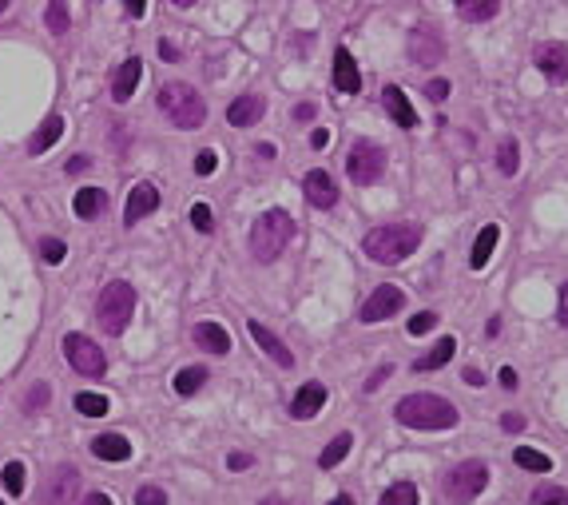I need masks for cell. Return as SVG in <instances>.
Here are the masks:
<instances>
[{
  "mask_svg": "<svg viewBox=\"0 0 568 505\" xmlns=\"http://www.w3.org/2000/svg\"><path fill=\"white\" fill-rule=\"evenodd\" d=\"M195 343L203 346V351H211V354H227V351H231V335H227L219 323H199L195 327Z\"/></svg>",
  "mask_w": 568,
  "mask_h": 505,
  "instance_id": "d4e9b609",
  "label": "cell"
},
{
  "mask_svg": "<svg viewBox=\"0 0 568 505\" xmlns=\"http://www.w3.org/2000/svg\"><path fill=\"white\" fill-rule=\"evenodd\" d=\"M132 315H135V287L124 279H112L96 299V318L104 327V335H112V338L124 335Z\"/></svg>",
  "mask_w": 568,
  "mask_h": 505,
  "instance_id": "5b68a950",
  "label": "cell"
},
{
  "mask_svg": "<svg viewBox=\"0 0 568 505\" xmlns=\"http://www.w3.org/2000/svg\"><path fill=\"white\" fill-rule=\"evenodd\" d=\"M124 8H127V16H132V21H140V16L148 13V0H124Z\"/></svg>",
  "mask_w": 568,
  "mask_h": 505,
  "instance_id": "c3c4849f",
  "label": "cell"
},
{
  "mask_svg": "<svg viewBox=\"0 0 568 505\" xmlns=\"http://www.w3.org/2000/svg\"><path fill=\"white\" fill-rule=\"evenodd\" d=\"M259 505H290V501H287V498H262Z\"/></svg>",
  "mask_w": 568,
  "mask_h": 505,
  "instance_id": "680465c9",
  "label": "cell"
},
{
  "mask_svg": "<svg viewBox=\"0 0 568 505\" xmlns=\"http://www.w3.org/2000/svg\"><path fill=\"white\" fill-rule=\"evenodd\" d=\"M290 239H295V219H290V211L271 207V211H262L251 227V255L259 263H274L287 251Z\"/></svg>",
  "mask_w": 568,
  "mask_h": 505,
  "instance_id": "277c9868",
  "label": "cell"
},
{
  "mask_svg": "<svg viewBox=\"0 0 568 505\" xmlns=\"http://www.w3.org/2000/svg\"><path fill=\"white\" fill-rule=\"evenodd\" d=\"M378 505H417V485L414 482H393L390 490L378 498Z\"/></svg>",
  "mask_w": 568,
  "mask_h": 505,
  "instance_id": "1f68e13d",
  "label": "cell"
},
{
  "mask_svg": "<svg viewBox=\"0 0 568 505\" xmlns=\"http://www.w3.org/2000/svg\"><path fill=\"white\" fill-rule=\"evenodd\" d=\"M295 116L302 119V124H306V119H314V104H298V108H295Z\"/></svg>",
  "mask_w": 568,
  "mask_h": 505,
  "instance_id": "11a10c76",
  "label": "cell"
},
{
  "mask_svg": "<svg viewBox=\"0 0 568 505\" xmlns=\"http://www.w3.org/2000/svg\"><path fill=\"white\" fill-rule=\"evenodd\" d=\"M393 418L414 430H453L461 422L457 406L449 398H442V394H406L393 406Z\"/></svg>",
  "mask_w": 568,
  "mask_h": 505,
  "instance_id": "6da1fadb",
  "label": "cell"
},
{
  "mask_svg": "<svg viewBox=\"0 0 568 505\" xmlns=\"http://www.w3.org/2000/svg\"><path fill=\"white\" fill-rule=\"evenodd\" d=\"M40 255H44V263H64V255H68V247L60 243V239H40Z\"/></svg>",
  "mask_w": 568,
  "mask_h": 505,
  "instance_id": "74e56055",
  "label": "cell"
},
{
  "mask_svg": "<svg viewBox=\"0 0 568 505\" xmlns=\"http://www.w3.org/2000/svg\"><path fill=\"white\" fill-rule=\"evenodd\" d=\"M561 323L568 327V283L561 287Z\"/></svg>",
  "mask_w": 568,
  "mask_h": 505,
  "instance_id": "9f6ffc18",
  "label": "cell"
},
{
  "mask_svg": "<svg viewBox=\"0 0 568 505\" xmlns=\"http://www.w3.org/2000/svg\"><path fill=\"white\" fill-rule=\"evenodd\" d=\"M457 4V16L469 24H481V21H493L501 8V0H453Z\"/></svg>",
  "mask_w": 568,
  "mask_h": 505,
  "instance_id": "4316f807",
  "label": "cell"
},
{
  "mask_svg": "<svg viewBox=\"0 0 568 505\" xmlns=\"http://www.w3.org/2000/svg\"><path fill=\"white\" fill-rule=\"evenodd\" d=\"M409 57H414V64H421V68H434V64L445 60V40L434 29L421 24V29L409 32Z\"/></svg>",
  "mask_w": 568,
  "mask_h": 505,
  "instance_id": "8fae6325",
  "label": "cell"
},
{
  "mask_svg": "<svg viewBox=\"0 0 568 505\" xmlns=\"http://www.w3.org/2000/svg\"><path fill=\"white\" fill-rule=\"evenodd\" d=\"M302 196H306V204L318 207V211H330L338 204V187H334V179H330L323 168L306 171V179H302Z\"/></svg>",
  "mask_w": 568,
  "mask_h": 505,
  "instance_id": "5bb4252c",
  "label": "cell"
},
{
  "mask_svg": "<svg viewBox=\"0 0 568 505\" xmlns=\"http://www.w3.org/2000/svg\"><path fill=\"white\" fill-rule=\"evenodd\" d=\"M434 327H437V315H434V310H421V315H414V318L406 323L409 335H426V330H434Z\"/></svg>",
  "mask_w": 568,
  "mask_h": 505,
  "instance_id": "f35d334b",
  "label": "cell"
},
{
  "mask_svg": "<svg viewBox=\"0 0 568 505\" xmlns=\"http://www.w3.org/2000/svg\"><path fill=\"white\" fill-rule=\"evenodd\" d=\"M350 446H354V434H338L334 442H330V446L323 449V457H318V466H323V470H334V466L342 462L346 454H350Z\"/></svg>",
  "mask_w": 568,
  "mask_h": 505,
  "instance_id": "4dcf8cb0",
  "label": "cell"
},
{
  "mask_svg": "<svg viewBox=\"0 0 568 505\" xmlns=\"http://www.w3.org/2000/svg\"><path fill=\"white\" fill-rule=\"evenodd\" d=\"M24 406H29V410H44V406H48V387L40 382V387H36L29 398H24Z\"/></svg>",
  "mask_w": 568,
  "mask_h": 505,
  "instance_id": "b9f144b4",
  "label": "cell"
},
{
  "mask_svg": "<svg viewBox=\"0 0 568 505\" xmlns=\"http://www.w3.org/2000/svg\"><path fill=\"white\" fill-rule=\"evenodd\" d=\"M512 457H517V466H521V470H533V474H548V470H553V457H548V454H540V449L517 446V454H512Z\"/></svg>",
  "mask_w": 568,
  "mask_h": 505,
  "instance_id": "f546056e",
  "label": "cell"
},
{
  "mask_svg": "<svg viewBox=\"0 0 568 505\" xmlns=\"http://www.w3.org/2000/svg\"><path fill=\"white\" fill-rule=\"evenodd\" d=\"M330 505H354V498H350V493H338V498L330 501Z\"/></svg>",
  "mask_w": 568,
  "mask_h": 505,
  "instance_id": "6f0895ef",
  "label": "cell"
},
{
  "mask_svg": "<svg viewBox=\"0 0 568 505\" xmlns=\"http://www.w3.org/2000/svg\"><path fill=\"white\" fill-rule=\"evenodd\" d=\"M159 57L176 64V60H179V48H176V44H171V40H159Z\"/></svg>",
  "mask_w": 568,
  "mask_h": 505,
  "instance_id": "f5cc1de1",
  "label": "cell"
},
{
  "mask_svg": "<svg viewBox=\"0 0 568 505\" xmlns=\"http://www.w3.org/2000/svg\"><path fill=\"white\" fill-rule=\"evenodd\" d=\"M485 485H489V466L478 462V457H469V462L453 466V470L445 474L442 490L453 505H469V501H478V493H485Z\"/></svg>",
  "mask_w": 568,
  "mask_h": 505,
  "instance_id": "8992f818",
  "label": "cell"
},
{
  "mask_svg": "<svg viewBox=\"0 0 568 505\" xmlns=\"http://www.w3.org/2000/svg\"><path fill=\"white\" fill-rule=\"evenodd\" d=\"M533 64L545 72L548 80H553V84H564V80H568V44H561V40L537 44V48H533Z\"/></svg>",
  "mask_w": 568,
  "mask_h": 505,
  "instance_id": "30bf717a",
  "label": "cell"
},
{
  "mask_svg": "<svg viewBox=\"0 0 568 505\" xmlns=\"http://www.w3.org/2000/svg\"><path fill=\"white\" fill-rule=\"evenodd\" d=\"M457 354V338H442V343H434V346H429V351L426 354H421L417 358V362H414V370L417 374H429V370H442V366L449 362V358H453Z\"/></svg>",
  "mask_w": 568,
  "mask_h": 505,
  "instance_id": "7402d4cb",
  "label": "cell"
},
{
  "mask_svg": "<svg viewBox=\"0 0 568 505\" xmlns=\"http://www.w3.org/2000/svg\"><path fill=\"white\" fill-rule=\"evenodd\" d=\"M517 168H521V148L512 135H505V140L497 144V171L501 176H517Z\"/></svg>",
  "mask_w": 568,
  "mask_h": 505,
  "instance_id": "f1b7e54d",
  "label": "cell"
},
{
  "mask_svg": "<svg viewBox=\"0 0 568 505\" xmlns=\"http://www.w3.org/2000/svg\"><path fill=\"white\" fill-rule=\"evenodd\" d=\"M4 490L8 493H24V466L21 462H8L4 466Z\"/></svg>",
  "mask_w": 568,
  "mask_h": 505,
  "instance_id": "8d00e7d4",
  "label": "cell"
},
{
  "mask_svg": "<svg viewBox=\"0 0 568 505\" xmlns=\"http://www.w3.org/2000/svg\"><path fill=\"white\" fill-rule=\"evenodd\" d=\"M401 307H406V295H401V287H393V283H382V287L362 302V323H370V327H374V323H386V318H393Z\"/></svg>",
  "mask_w": 568,
  "mask_h": 505,
  "instance_id": "9c48e42d",
  "label": "cell"
},
{
  "mask_svg": "<svg viewBox=\"0 0 568 505\" xmlns=\"http://www.w3.org/2000/svg\"><path fill=\"white\" fill-rule=\"evenodd\" d=\"M159 207V187L155 183H135L132 191H127V207H124V223L132 227V223H140V219H148L151 211Z\"/></svg>",
  "mask_w": 568,
  "mask_h": 505,
  "instance_id": "4fadbf2b",
  "label": "cell"
},
{
  "mask_svg": "<svg viewBox=\"0 0 568 505\" xmlns=\"http://www.w3.org/2000/svg\"><path fill=\"white\" fill-rule=\"evenodd\" d=\"M246 335H251L254 343H259L262 351H267V358H271V362L287 366V370H290V366H295V354L287 351V343H282V338L274 335V330H267L262 323H254V318H251V323H246Z\"/></svg>",
  "mask_w": 568,
  "mask_h": 505,
  "instance_id": "e0dca14e",
  "label": "cell"
},
{
  "mask_svg": "<svg viewBox=\"0 0 568 505\" xmlns=\"http://www.w3.org/2000/svg\"><path fill=\"white\" fill-rule=\"evenodd\" d=\"M334 88L342 96H358V88H362V72H358V60L350 57V48L334 52Z\"/></svg>",
  "mask_w": 568,
  "mask_h": 505,
  "instance_id": "ac0fdd59",
  "label": "cell"
},
{
  "mask_svg": "<svg viewBox=\"0 0 568 505\" xmlns=\"http://www.w3.org/2000/svg\"><path fill=\"white\" fill-rule=\"evenodd\" d=\"M72 211H76L80 219L104 215V211H108V191H99V187H80L76 199H72Z\"/></svg>",
  "mask_w": 568,
  "mask_h": 505,
  "instance_id": "603a6c76",
  "label": "cell"
},
{
  "mask_svg": "<svg viewBox=\"0 0 568 505\" xmlns=\"http://www.w3.org/2000/svg\"><path fill=\"white\" fill-rule=\"evenodd\" d=\"M76 485H80L76 466H60V470L48 477V485H44L40 505H72V498H76Z\"/></svg>",
  "mask_w": 568,
  "mask_h": 505,
  "instance_id": "7c38bea8",
  "label": "cell"
},
{
  "mask_svg": "<svg viewBox=\"0 0 568 505\" xmlns=\"http://www.w3.org/2000/svg\"><path fill=\"white\" fill-rule=\"evenodd\" d=\"M140 80H143V60L127 57L120 68H116V76H112V100H116V104H127V100L135 96V88H140Z\"/></svg>",
  "mask_w": 568,
  "mask_h": 505,
  "instance_id": "9a60e30c",
  "label": "cell"
},
{
  "mask_svg": "<svg viewBox=\"0 0 568 505\" xmlns=\"http://www.w3.org/2000/svg\"><path fill=\"white\" fill-rule=\"evenodd\" d=\"M497 379H501V387H505V390H517V387H521V382H517V370H512V366H501Z\"/></svg>",
  "mask_w": 568,
  "mask_h": 505,
  "instance_id": "7dc6e473",
  "label": "cell"
},
{
  "mask_svg": "<svg viewBox=\"0 0 568 505\" xmlns=\"http://www.w3.org/2000/svg\"><path fill=\"white\" fill-rule=\"evenodd\" d=\"M382 171H386V152H382L374 140H358L350 152H346V176H350V183H358V187L378 183Z\"/></svg>",
  "mask_w": 568,
  "mask_h": 505,
  "instance_id": "52a82bcc",
  "label": "cell"
},
{
  "mask_svg": "<svg viewBox=\"0 0 568 505\" xmlns=\"http://www.w3.org/2000/svg\"><path fill=\"white\" fill-rule=\"evenodd\" d=\"M227 466H231V470H251L254 457H251V454H243V449H235V454L227 457Z\"/></svg>",
  "mask_w": 568,
  "mask_h": 505,
  "instance_id": "bcb514c9",
  "label": "cell"
},
{
  "mask_svg": "<svg viewBox=\"0 0 568 505\" xmlns=\"http://www.w3.org/2000/svg\"><path fill=\"white\" fill-rule=\"evenodd\" d=\"M262 112H267V100L251 91V96H239L227 108V119H231V127H254L262 119Z\"/></svg>",
  "mask_w": 568,
  "mask_h": 505,
  "instance_id": "ffe728a7",
  "label": "cell"
},
{
  "mask_svg": "<svg viewBox=\"0 0 568 505\" xmlns=\"http://www.w3.org/2000/svg\"><path fill=\"white\" fill-rule=\"evenodd\" d=\"M382 108L393 116V124L398 127H417V112H414V104H409V96L401 91L398 84H390L386 91H382Z\"/></svg>",
  "mask_w": 568,
  "mask_h": 505,
  "instance_id": "d6986e66",
  "label": "cell"
},
{
  "mask_svg": "<svg viewBox=\"0 0 568 505\" xmlns=\"http://www.w3.org/2000/svg\"><path fill=\"white\" fill-rule=\"evenodd\" d=\"M326 398H330V390L323 387V382H306V387L295 394V402H290V418H295V422H310L318 410L326 406Z\"/></svg>",
  "mask_w": 568,
  "mask_h": 505,
  "instance_id": "2e32d148",
  "label": "cell"
},
{
  "mask_svg": "<svg viewBox=\"0 0 568 505\" xmlns=\"http://www.w3.org/2000/svg\"><path fill=\"white\" fill-rule=\"evenodd\" d=\"M64 358H68L72 370L84 374V379H104V370H108L104 351L84 335H64Z\"/></svg>",
  "mask_w": 568,
  "mask_h": 505,
  "instance_id": "ba28073f",
  "label": "cell"
},
{
  "mask_svg": "<svg viewBox=\"0 0 568 505\" xmlns=\"http://www.w3.org/2000/svg\"><path fill=\"white\" fill-rule=\"evenodd\" d=\"M461 379H465V387H485V374L478 370V366H465Z\"/></svg>",
  "mask_w": 568,
  "mask_h": 505,
  "instance_id": "681fc988",
  "label": "cell"
},
{
  "mask_svg": "<svg viewBox=\"0 0 568 505\" xmlns=\"http://www.w3.org/2000/svg\"><path fill=\"white\" fill-rule=\"evenodd\" d=\"M501 430H505V434H521V430H525V418H521V414H501Z\"/></svg>",
  "mask_w": 568,
  "mask_h": 505,
  "instance_id": "f6af8a7d",
  "label": "cell"
},
{
  "mask_svg": "<svg viewBox=\"0 0 568 505\" xmlns=\"http://www.w3.org/2000/svg\"><path fill=\"white\" fill-rule=\"evenodd\" d=\"M80 505H112V498H108V493H88Z\"/></svg>",
  "mask_w": 568,
  "mask_h": 505,
  "instance_id": "db71d44e",
  "label": "cell"
},
{
  "mask_svg": "<svg viewBox=\"0 0 568 505\" xmlns=\"http://www.w3.org/2000/svg\"><path fill=\"white\" fill-rule=\"evenodd\" d=\"M497 239H501V231H497V223L481 227L478 243H473V255H469V267H473V271H481V267H485V263H489V259H493V251H497Z\"/></svg>",
  "mask_w": 568,
  "mask_h": 505,
  "instance_id": "484cf974",
  "label": "cell"
},
{
  "mask_svg": "<svg viewBox=\"0 0 568 505\" xmlns=\"http://www.w3.org/2000/svg\"><path fill=\"white\" fill-rule=\"evenodd\" d=\"M417 243H421V223H386L374 227L362 239V251L374 263H382V267H393V263H406L417 251Z\"/></svg>",
  "mask_w": 568,
  "mask_h": 505,
  "instance_id": "7a4b0ae2",
  "label": "cell"
},
{
  "mask_svg": "<svg viewBox=\"0 0 568 505\" xmlns=\"http://www.w3.org/2000/svg\"><path fill=\"white\" fill-rule=\"evenodd\" d=\"M64 127H68V124H64V116H48L40 127H36L32 140H29V152H32V155H44V152H48L52 144H56L60 135H64Z\"/></svg>",
  "mask_w": 568,
  "mask_h": 505,
  "instance_id": "cb8c5ba5",
  "label": "cell"
},
{
  "mask_svg": "<svg viewBox=\"0 0 568 505\" xmlns=\"http://www.w3.org/2000/svg\"><path fill=\"white\" fill-rule=\"evenodd\" d=\"M426 96L434 100V104H442V100L449 96V80H429V84H426Z\"/></svg>",
  "mask_w": 568,
  "mask_h": 505,
  "instance_id": "7bdbcfd3",
  "label": "cell"
},
{
  "mask_svg": "<svg viewBox=\"0 0 568 505\" xmlns=\"http://www.w3.org/2000/svg\"><path fill=\"white\" fill-rule=\"evenodd\" d=\"M44 21H48V32L52 36H64V32H68V24H72L68 4H64V0H48V13H44Z\"/></svg>",
  "mask_w": 568,
  "mask_h": 505,
  "instance_id": "d6a6232c",
  "label": "cell"
},
{
  "mask_svg": "<svg viewBox=\"0 0 568 505\" xmlns=\"http://www.w3.org/2000/svg\"><path fill=\"white\" fill-rule=\"evenodd\" d=\"M171 4H176V8H191V4H195V0H171Z\"/></svg>",
  "mask_w": 568,
  "mask_h": 505,
  "instance_id": "91938a15",
  "label": "cell"
},
{
  "mask_svg": "<svg viewBox=\"0 0 568 505\" xmlns=\"http://www.w3.org/2000/svg\"><path fill=\"white\" fill-rule=\"evenodd\" d=\"M215 168H219V155L211 152V148H203V152L195 155V171H199V176H215Z\"/></svg>",
  "mask_w": 568,
  "mask_h": 505,
  "instance_id": "60d3db41",
  "label": "cell"
},
{
  "mask_svg": "<svg viewBox=\"0 0 568 505\" xmlns=\"http://www.w3.org/2000/svg\"><path fill=\"white\" fill-rule=\"evenodd\" d=\"M0 505H4V501H0Z\"/></svg>",
  "mask_w": 568,
  "mask_h": 505,
  "instance_id": "6125c7cd",
  "label": "cell"
},
{
  "mask_svg": "<svg viewBox=\"0 0 568 505\" xmlns=\"http://www.w3.org/2000/svg\"><path fill=\"white\" fill-rule=\"evenodd\" d=\"M191 227H195V231H203V235L215 231V219H211V207H207V204H195V207H191Z\"/></svg>",
  "mask_w": 568,
  "mask_h": 505,
  "instance_id": "d590c367",
  "label": "cell"
},
{
  "mask_svg": "<svg viewBox=\"0 0 568 505\" xmlns=\"http://www.w3.org/2000/svg\"><path fill=\"white\" fill-rule=\"evenodd\" d=\"M135 505H168V493H163L159 485H143V490L135 493Z\"/></svg>",
  "mask_w": 568,
  "mask_h": 505,
  "instance_id": "ab89813d",
  "label": "cell"
},
{
  "mask_svg": "<svg viewBox=\"0 0 568 505\" xmlns=\"http://www.w3.org/2000/svg\"><path fill=\"white\" fill-rule=\"evenodd\" d=\"M76 410H80L84 418H104V414H108V398H104V394L84 390V394H76Z\"/></svg>",
  "mask_w": 568,
  "mask_h": 505,
  "instance_id": "836d02e7",
  "label": "cell"
},
{
  "mask_svg": "<svg viewBox=\"0 0 568 505\" xmlns=\"http://www.w3.org/2000/svg\"><path fill=\"white\" fill-rule=\"evenodd\" d=\"M91 168V160H88V155H72V163H68V171H72V176H80V171H88Z\"/></svg>",
  "mask_w": 568,
  "mask_h": 505,
  "instance_id": "816d5d0a",
  "label": "cell"
},
{
  "mask_svg": "<svg viewBox=\"0 0 568 505\" xmlns=\"http://www.w3.org/2000/svg\"><path fill=\"white\" fill-rule=\"evenodd\" d=\"M155 104H159L163 119H168L171 127H179V132H195V127H203V119H207L203 96H199L191 84H183V80L163 84L159 91H155Z\"/></svg>",
  "mask_w": 568,
  "mask_h": 505,
  "instance_id": "3957f363",
  "label": "cell"
},
{
  "mask_svg": "<svg viewBox=\"0 0 568 505\" xmlns=\"http://www.w3.org/2000/svg\"><path fill=\"white\" fill-rule=\"evenodd\" d=\"M390 374H393V366H390V362H386V366H378V370H374V374H370V382H366V394H374V390H378V387H382V382H386V379H390Z\"/></svg>",
  "mask_w": 568,
  "mask_h": 505,
  "instance_id": "ee69618b",
  "label": "cell"
},
{
  "mask_svg": "<svg viewBox=\"0 0 568 505\" xmlns=\"http://www.w3.org/2000/svg\"><path fill=\"white\" fill-rule=\"evenodd\" d=\"M91 454H96L99 462H127V457H132V442H127L124 434H99L96 442H91Z\"/></svg>",
  "mask_w": 568,
  "mask_h": 505,
  "instance_id": "44dd1931",
  "label": "cell"
},
{
  "mask_svg": "<svg viewBox=\"0 0 568 505\" xmlns=\"http://www.w3.org/2000/svg\"><path fill=\"white\" fill-rule=\"evenodd\" d=\"M207 382V370L203 366H183V370L176 374V394H183V398H191V394H199Z\"/></svg>",
  "mask_w": 568,
  "mask_h": 505,
  "instance_id": "83f0119b",
  "label": "cell"
},
{
  "mask_svg": "<svg viewBox=\"0 0 568 505\" xmlns=\"http://www.w3.org/2000/svg\"><path fill=\"white\" fill-rule=\"evenodd\" d=\"M8 4H13V0H0V13H4V8H8Z\"/></svg>",
  "mask_w": 568,
  "mask_h": 505,
  "instance_id": "94428289",
  "label": "cell"
},
{
  "mask_svg": "<svg viewBox=\"0 0 568 505\" xmlns=\"http://www.w3.org/2000/svg\"><path fill=\"white\" fill-rule=\"evenodd\" d=\"M529 505H568V490L564 485H537L529 493Z\"/></svg>",
  "mask_w": 568,
  "mask_h": 505,
  "instance_id": "e575fe53",
  "label": "cell"
},
{
  "mask_svg": "<svg viewBox=\"0 0 568 505\" xmlns=\"http://www.w3.org/2000/svg\"><path fill=\"white\" fill-rule=\"evenodd\" d=\"M326 144H330V132H326V127H318V132H310V148H318V152H323Z\"/></svg>",
  "mask_w": 568,
  "mask_h": 505,
  "instance_id": "f907efd6",
  "label": "cell"
}]
</instances>
